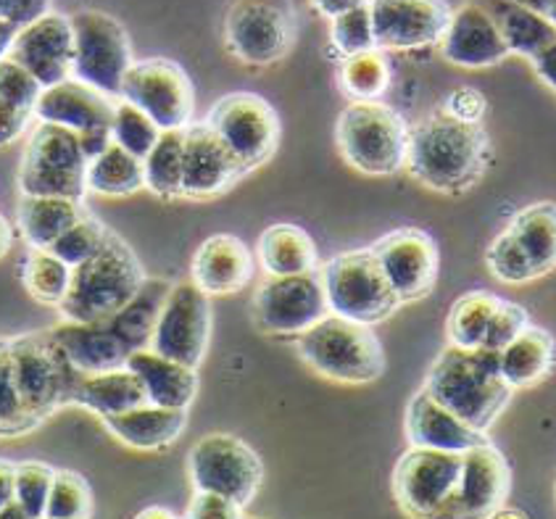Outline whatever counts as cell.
Returning a JSON list of instances; mask_svg holds the SVG:
<instances>
[{"label": "cell", "mask_w": 556, "mask_h": 519, "mask_svg": "<svg viewBox=\"0 0 556 519\" xmlns=\"http://www.w3.org/2000/svg\"><path fill=\"white\" fill-rule=\"evenodd\" d=\"M491 143L480 125L456 119L446 109L409 129L406 166L412 177L438 193H465L483 177Z\"/></svg>", "instance_id": "obj_1"}, {"label": "cell", "mask_w": 556, "mask_h": 519, "mask_svg": "<svg viewBox=\"0 0 556 519\" xmlns=\"http://www.w3.org/2000/svg\"><path fill=\"white\" fill-rule=\"evenodd\" d=\"M425 391L469 428L485 432L506 409L515 388L504 380L496 351L448 345L430 367Z\"/></svg>", "instance_id": "obj_2"}, {"label": "cell", "mask_w": 556, "mask_h": 519, "mask_svg": "<svg viewBox=\"0 0 556 519\" xmlns=\"http://www.w3.org/2000/svg\"><path fill=\"white\" fill-rule=\"evenodd\" d=\"M0 367L14 375L29 430L46 422L61 406L74 404L79 382L88 377L74 367L70 354L55 341L51 330L5 341Z\"/></svg>", "instance_id": "obj_3"}, {"label": "cell", "mask_w": 556, "mask_h": 519, "mask_svg": "<svg viewBox=\"0 0 556 519\" xmlns=\"http://www.w3.org/2000/svg\"><path fill=\"white\" fill-rule=\"evenodd\" d=\"M143 282L138 256L119 235L109 232L103 249L74 267L72 288L59 312L72 322H106L138 295Z\"/></svg>", "instance_id": "obj_4"}, {"label": "cell", "mask_w": 556, "mask_h": 519, "mask_svg": "<svg viewBox=\"0 0 556 519\" xmlns=\"http://www.w3.org/2000/svg\"><path fill=\"white\" fill-rule=\"evenodd\" d=\"M299 351L317 375L349 385L380 380L386 372V351L372 325L327 314L301 336Z\"/></svg>", "instance_id": "obj_5"}, {"label": "cell", "mask_w": 556, "mask_h": 519, "mask_svg": "<svg viewBox=\"0 0 556 519\" xmlns=\"http://www.w3.org/2000/svg\"><path fill=\"white\" fill-rule=\"evenodd\" d=\"M338 148L362 175H393L406 164L409 129L391 106L380 101H354L338 116Z\"/></svg>", "instance_id": "obj_6"}, {"label": "cell", "mask_w": 556, "mask_h": 519, "mask_svg": "<svg viewBox=\"0 0 556 519\" xmlns=\"http://www.w3.org/2000/svg\"><path fill=\"white\" fill-rule=\"evenodd\" d=\"M90 159L74 129L40 122L18 166L24 195H66L83 201L88 190Z\"/></svg>", "instance_id": "obj_7"}, {"label": "cell", "mask_w": 556, "mask_h": 519, "mask_svg": "<svg viewBox=\"0 0 556 519\" xmlns=\"http://www.w3.org/2000/svg\"><path fill=\"white\" fill-rule=\"evenodd\" d=\"M323 277L332 314L375 325L391 317L401 306L399 293L372 249L338 253L325 264Z\"/></svg>", "instance_id": "obj_8"}, {"label": "cell", "mask_w": 556, "mask_h": 519, "mask_svg": "<svg viewBox=\"0 0 556 519\" xmlns=\"http://www.w3.org/2000/svg\"><path fill=\"white\" fill-rule=\"evenodd\" d=\"M462 461L459 451L412 446L393 469L395 502L414 517L456 515Z\"/></svg>", "instance_id": "obj_9"}, {"label": "cell", "mask_w": 556, "mask_h": 519, "mask_svg": "<svg viewBox=\"0 0 556 519\" xmlns=\"http://www.w3.org/2000/svg\"><path fill=\"white\" fill-rule=\"evenodd\" d=\"M299 16L290 0H235L225 22V40L235 59L271 66L290 53Z\"/></svg>", "instance_id": "obj_10"}, {"label": "cell", "mask_w": 556, "mask_h": 519, "mask_svg": "<svg viewBox=\"0 0 556 519\" xmlns=\"http://www.w3.org/2000/svg\"><path fill=\"white\" fill-rule=\"evenodd\" d=\"M72 27L74 79H83L111 98H122V85L135 64L125 27L103 11H79L72 16Z\"/></svg>", "instance_id": "obj_11"}, {"label": "cell", "mask_w": 556, "mask_h": 519, "mask_svg": "<svg viewBox=\"0 0 556 519\" xmlns=\"http://www.w3.org/2000/svg\"><path fill=\"white\" fill-rule=\"evenodd\" d=\"M188 469L195 491L222 493L240 506L251 504L264 478V465L256 451L227 432L201 438L190 451Z\"/></svg>", "instance_id": "obj_12"}, {"label": "cell", "mask_w": 556, "mask_h": 519, "mask_svg": "<svg viewBox=\"0 0 556 519\" xmlns=\"http://www.w3.org/2000/svg\"><path fill=\"white\" fill-rule=\"evenodd\" d=\"M256 322L271 336H304L330 312L325 277L319 269L301 275H269L253 301Z\"/></svg>", "instance_id": "obj_13"}, {"label": "cell", "mask_w": 556, "mask_h": 519, "mask_svg": "<svg viewBox=\"0 0 556 519\" xmlns=\"http://www.w3.org/2000/svg\"><path fill=\"white\" fill-rule=\"evenodd\" d=\"M206 125H212L222 135V140L232 148L235 156L249 172L269 162L280 143L277 111L269 106L267 98L256 96V92L222 96L208 111Z\"/></svg>", "instance_id": "obj_14"}, {"label": "cell", "mask_w": 556, "mask_h": 519, "mask_svg": "<svg viewBox=\"0 0 556 519\" xmlns=\"http://www.w3.org/2000/svg\"><path fill=\"white\" fill-rule=\"evenodd\" d=\"M122 98L140 106L162 129L190 127L195 92L180 64L169 59H146L129 66Z\"/></svg>", "instance_id": "obj_15"}, {"label": "cell", "mask_w": 556, "mask_h": 519, "mask_svg": "<svg viewBox=\"0 0 556 519\" xmlns=\"http://www.w3.org/2000/svg\"><path fill=\"white\" fill-rule=\"evenodd\" d=\"M114 114L116 103L111 101V96L74 77L42 90L40 103H37V119L74 129L83 140L88 159H96L114 140V132H111Z\"/></svg>", "instance_id": "obj_16"}, {"label": "cell", "mask_w": 556, "mask_h": 519, "mask_svg": "<svg viewBox=\"0 0 556 519\" xmlns=\"http://www.w3.org/2000/svg\"><path fill=\"white\" fill-rule=\"evenodd\" d=\"M212 338V304L195 282H180L166 299L151 349L156 354L195 367L203 362Z\"/></svg>", "instance_id": "obj_17"}, {"label": "cell", "mask_w": 556, "mask_h": 519, "mask_svg": "<svg viewBox=\"0 0 556 519\" xmlns=\"http://www.w3.org/2000/svg\"><path fill=\"white\" fill-rule=\"evenodd\" d=\"M377 48L414 51L441 46L451 18L446 0H369Z\"/></svg>", "instance_id": "obj_18"}, {"label": "cell", "mask_w": 556, "mask_h": 519, "mask_svg": "<svg viewBox=\"0 0 556 519\" xmlns=\"http://www.w3.org/2000/svg\"><path fill=\"white\" fill-rule=\"evenodd\" d=\"M377 262L386 269L388 280L404 301H417L435 288L441 256H438L435 240L417 227L388 232L372 245Z\"/></svg>", "instance_id": "obj_19"}, {"label": "cell", "mask_w": 556, "mask_h": 519, "mask_svg": "<svg viewBox=\"0 0 556 519\" xmlns=\"http://www.w3.org/2000/svg\"><path fill=\"white\" fill-rule=\"evenodd\" d=\"M5 59L16 61L42 83V88L74 77V27L64 14L40 16L14 37Z\"/></svg>", "instance_id": "obj_20"}, {"label": "cell", "mask_w": 556, "mask_h": 519, "mask_svg": "<svg viewBox=\"0 0 556 519\" xmlns=\"http://www.w3.org/2000/svg\"><path fill=\"white\" fill-rule=\"evenodd\" d=\"M245 166L232 153V148L222 140L212 125L185 127V175L182 195L188 198H212L230 190Z\"/></svg>", "instance_id": "obj_21"}, {"label": "cell", "mask_w": 556, "mask_h": 519, "mask_svg": "<svg viewBox=\"0 0 556 519\" xmlns=\"http://www.w3.org/2000/svg\"><path fill=\"white\" fill-rule=\"evenodd\" d=\"M511 469L506 456L491 441L465 451L462 480L456 491V517H491L506 502Z\"/></svg>", "instance_id": "obj_22"}, {"label": "cell", "mask_w": 556, "mask_h": 519, "mask_svg": "<svg viewBox=\"0 0 556 519\" xmlns=\"http://www.w3.org/2000/svg\"><path fill=\"white\" fill-rule=\"evenodd\" d=\"M441 51L451 64L465 69H485L511 53L498 24L480 3H467L456 11L441 40Z\"/></svg>", "instance_id": "obj_23"}, {"label": "cell", "mask_w": 556, "mask_h": 519, "mask_svg": "<svg viewBox=\"0 0 556 519\" xmlns=\"http://www.w3.org/2000/svg\"><path fill=\"white\" fill-rule=\"evenodd\" d=\"M253 277V253L235 235H212L193 256V282L208 295L240 293Z\"/></svg>", "instance_id": "obj_24"}, {"label": "cell", "mask_w": 556, "mask_h": 519, "mask_svg": "<svg viewBox=\"0 0 556 519\" xmlns=\"http://www.w3.org/2000/svg\"><path fill=\"white\" fill-rule=\"evenodd\" d=\"M406 438L412 446L459 451V454L488 441L485 432L469 428L465 419L456 417L425 388L414 395L409 412H406Z\"/></svg>", "instance_id": "obj_25"}, {"label": "cell", "mask_w": 556, "mask_h": 519, "mask_svg": "<svg viewBox=\"0 0 556 519\" xmlns=\"http://www.w3.org/2000/svg\"><path fill=\"white\" fill-rule=\"evenodd\" d=\"M51 332L55 341L64 345L74 367L85 375L127 367L129 356L135 354L109 322H72V319H66L64 325L51 327Z\"/></svg>", "instance_id": "obj_26"}, {"label": "cell", "mask_w": 556, "mask_h": 519, "mask_svg": "<svg viewBox=\"0 0 556 519\" xmlns=\"http://www.w3.org/2000/svg\"><path fill=\"white\" fill-rule=\"evenodd\" d=\"M127 367L143 377L151 404L169 406V409H188L193 404L198 393L195 367L166 358L153 349L135 351Z\"/></svg>", "instance_id": "obj_27"}, {"label": "cell", "mask_w": 556, "mask_h": 519, "mask_svg": "<svg viewBox=\"0 0 556 519\" xmlns=\"http://www.w3.org/2000/svg\"><path fill=\"white\" fill-rule=\"evenodd\" d=\"M106 428L127 446L140 451H153L169 446L182 435L188 425V409H169V406L146 404L125 414L103 417Z\"/></svg>", "instance_id": "obj_28"}, {"label": "cell", "mask_w": 556, "mask_h": 519, "mask_svg": "<svg viewBox=\"0 0 556 519\" xmlns=\"http://www.w3.org/2000/svg\"><path fill=\"white\" fill-rule=\"evenodd\" d=\"M83 201L66 195H24L18 201V225L33 249H51L66 230L85 219Z\"/></svg>", "instance_id": "obj_29"}, {"label": "cell", "mask_w": 556, "mask_h": 519, "mask_svg": "<svg viewBox=\"0 0 556 519\" xmlns=\"http://www.w3.org/2000/svg\"><path fill=\"white\" fill-rule=\"evenodd\" d=\"M42 90L46 88L33 72L3 55V64H0V143L9 145L22 138L29 119L37 116Z\"/></svg>", "instance_id": "obj_30"}, {"label": "cell", "mask_w": 556, "mask_h": 519, "mask_svg": "<svg viewBox=\"0 0 556 519\" xmlns=\"http://www.w3.org/2000/svg\"><path fill=\"white\" fill-rule=\"evenodd\" d=\"M74 404L101 414V417H111V414H125L129 409L151 404V398H148L143 377L132 372L129 367H122L111 369V372L85 377V380L79 382Z\"/></svg>", "instance_id": "obj_31"}, {"label": "cell", "mask_w": 556, "mask_h": 519, "mask_svg": "<svg viewBox=\"0 0 556 519\" xmlns=\"http://www.w3.org/2000/svg\"><path fill=\"white\" fill-rule=\"evenodd\" d=\"M498 364H502L504 380L511 388H530L556 367V341L543 327L528 325L498 354Z\"/></svg>", "instance_id": "obj_32"}, {"label": "cell", "mask_w": 556, "mask_h": 519, "mask_svg": "<svg viewBox=\"0 0 556 519\" xmlns=\"http://www.w3.org/2000/svg\"><path fill=\"white\" fill-rule=\"evenodd\" d=\"M488 14L498 24V33L504 35L511 53H520L533 59L548 42L556 40V27L541 11L515 3V0H483Z\"/></svg>", "instance_id": "obj_33"}, {"label": "cell", "mask_w": 556, "mask_h": 519, "mask_svg": "<svg viewBox=\"0 0 556 519\" xmlns=\"http://www.w3.org/2000/svg\"><path fill=\"white\" fill-rule=\"evenodd\" d=\"M172 288L175 286H169L166 280H146L143 288L138 290V295L119 314L106 319L116 330V336L132 351L151 349L153 332H156L159 317H162Z\"/></svg>", "instance_id": "obj_34"}, {"label": "cell", "mask_w": 556, "mask_h": 519, "mask_svg": "<svg viewBox=\"0 0 556 519\" xmlns=\"http://www.w3.org/2000/svg\"><path fill=\"white\" fill-rule=\"evenodd\" d=\"M258 258L267 275H301L317 269V245L295 225H271L258 238Z\"/></svg>", "instance_id": "obj_35"}, {"label": "cell", "mask_w": 556, "mask_h": 519, "mask_svg": "<svg viewBox=\"0 0 556 519\" xmlns=\"http://www.w3.org/2000/svg\"><path fill=\"white\" fill-rule=\"evenodd\" d=\"M509 230L520 240L539 277L556 269V203H530L511 219Z\"/></svg>", "instance_id": "obj_36"}, {"label": "cell", "mask_w": 556, "mask_h": 519, "mask_svg": "<svg viewBox=\"0 0 556 519\" xmlns=\"http://www.w3.org/2000/svg\"><path fill=\"white\" fill-rule=\"evenodd\" d=\"M146 185V162L116 140L103 148L88 166V190L98 195H129Z\"/></svg>", "instance_id": "obj_37"}, {"label": "cell", "mask_w": 556, "mask_h": 519, "mask_svg": "<svg viewBox=\"0 0 556 519\" xmlns=\"http://www.w3.org/2000/svg\"><path fill=\"white\" fill-rule=\"evenodd\" d=\"M498 301L493 293L485 290H472L465 293L448 314V341L451 345H462V349H483L488 336V327L493 322Z\"/></svg>", "instance_id": "obj_38"}, {"label": "cell", "mask_w": 556, "mask_h": 519, "mask_svg": "<svg viewBox=\"0 0 556 519\" xmlns=\"http://www.w3.org/2000/svg\"><path fill=\"white\" fill-rule=\"evenodd\" d=\"M185 129H162V138L146 159V185L162 198L182 195Z\"/></svg>", "instance_id": "obj_39"}, {"label": "cell", "mask_w": 556, "mask_h": 519, "mask_svg": "<svg viewBox=\"0 0 556 519\" xmlns=\"http://www.w3.org/2000/svg\"><path fill=\"white\" fill-rule=\"evenodd\" d=\"M72 275L74 267H70L59 253L51 249H33L27 256V267H24V286L40 304L61 306L72 288Z\"/></svg>", "instance_id": "obj_40"}, {"label": "cell", "mask_w": 556, "mask_h": 519, "mask_svg": "<svg viewBox=\"0 0 556 519\" xmlns=\"http://www.w3.org/2000/svg\"><path fill=\"white\" fill-rule=\"evenodd\" d=\"M343 90L356 101H377L391 83V66L377 48L349 55L341 69Z\"/></svg>", "instance_id": "obj_41"}, {"label": "cell", "mask_w": 556, "mask_h": 519, "mask_svg": "<svg viewBox=\"0 0 556 519\" xmlns=\"http://www.w3.org/2000/svg\"><path fill=\"white\" fill-rule=\"evenodd\" d=\"M111 132H114L116 143L127 148V151L135 153L138 159H143V162L148 159V153L153 151V145L159 143V138H162V127H159L143 109L125 101V98L116 103L114 127H111Z\"/></svg>", "instance_id": "obj_42"}, {"label": "cell", "mask_w": 556, "mask_h": 519, "mask_svg": "<svg viewBox=\"0 0 556 519\" xmlns=\"http://www.w3.org/2000/svg\"><path fill=\"white\" fill-rule=\"evenodd\" d=\"M485 262L488 269L493 271V277L502 282H509V286H522V282L539 280V271L530 264L528 253L522 251L520 240L515 238V232L509 227L493 240L491 249L485 253Z\"/></svg>", "instance_id": "obj_43"}, {"label": "cell", "mask_w": 556, "mask_h": 519, "mask_svg": "<svg viewBox=\"0 0 556 519\" xmlns=\"http://www.w3.org/2000/svg\"><path fill=\"white\" fill-rule=\"evenodd\" d=\"M92 515V491L88 480L72 469L55 472L46 517L51 519H85Z\"/></svg>", "instance_id": "obj_44"}, {"label": "cell", "mask_w": 556, "mask_h": 519, "mask_svg": "<svg viewBox=\"0 0 556 519\" xmlns=\"http://www.w3.org/2000/svg\"><path fill=\"white\" fill-rule=\"evenodd\" d=\"M330 40H332V46H336L338 51L345 55V59H349V55L372 51V48H377L369 3L359 5V9H354V11H345V14L332 18Z\"/></svg>", "instance_id": "obj_45"}, {"label": "cell", "mask_w": 556, "mask_h": 519, "mask_svg": "<svg viewBox=\"0 0 556 519\" xmlns=\"http://www.w3.org/2000/svg\"><path fill=\"white\" fill-rule=\"evenodd\" d=\"M106 238H109L106 227L88 214L85 219H79L72 230L61 235V238L51 245V251L59 253L70 267H79V264H85L88 258H92L103 249Z\"/></svg>", "instance_id": "obj_46"}, {"label": "cell", "mask_w": 556, "mask_h": 519, "mask_svg": "<svg viewBox=\"0 0 556 519\" xmlns=\"http://www.w3.org/2000/svg\"><path fill=\"white\" fill-rule=\"evenodd\" d=\"M55 472L42 461H18L16 465V498L27 509L29 519L46 517Z\"/></svg>", "instance_id": "obj_47"}, {"label": "cell", "mask_w": 556, "mask_h": 519, "mask_svg": "<svg viewBox=\"0 0 556 519\" xmlns=\"http://www.w3.org/2000/svg\"><path fill=\"white\" fill-rule=\"evenodd\" d=\"M46 14H51V0H0V40H3V53L9 51L14 37L24 27H29V24Z\"/></svg>", "instance_id": "obj_48"}, {"label": "cell", "mask_w": 556, "mask_h": 519, "mask_svg": "<svg viewBox=\"0 0 556 519\" xmlns=\"http://www.w3.org/2000/svg\"><path fill=\"white\" fill-rule=\"evenodd\" d=\"M528 325H530L528 312H525L520 304H511V301H498L496 314H493V322H491V327H488L483 349L502 354L506 345L515 341V338L520 336Z\"/></svg>", "instance_id": "obj_49"}, {"label": "cell", "mask_w": 556, "mask_h": 519, "mask_svg": "<svg viewBox=\"0 0 556 519\" xmlns=\"http://www.w3.org/2000/svg\"><path fill=\"white\" fill-rule=\"evenodd\" d=\"M185 515L190 519H240L243 517V506L232 502V498L222 496V493L195 491V498L190 502Z\"/></svg>", "instance_id": "obj_50"}, {"label": "cell", "mask_w": 556, "mask_h": 519, "mask_svg": "<svg viewBox=\"0 0 556 519\" xmlns=\"http://www.w3.org/2000/svg\"><path fill=\"white\" fill-rule=\"evenodd\" d=\"M485 98H483V92L480 90H475V88H459V90H454L448 96V101H446V109L451 116H456V119H462V122H469V125H480V119H483V114H485Z\"/></svg>", "instance_id": "obj_51"}, {"label": "cell", "mask_w": 556, "mask_h": 519, "mask_svg": "<svg viewBox=\"0 0 556 519\" xmlns=\"http://www.w3.org/2000/svg\"><path fill=\"white\" fill-rule=\"evenodd\" d=\"M530 61H533L535 72H539V77L543 79V83H546L548 88L556 90V40L548 42V46L543 48L541 53H535Z\"/></svg>", "instance_id": "obj_52"}, {"label": "cell", "mask_w": 556, "mask_h": 519, "mask_svg": "<svg viewBox=\"0 0 556 519\" xmlns=\"http://www.w3.org/2000/svg\"><path fill=\"white\" fill-rule=\"evenodd\" d=\"M369 0H312L314 9L319 11V14L327 16V18H336L345 14V11H354L359 9V5H367Z\"/></svg>", "instance_id": "obj_53"}, {"label": "cell", "mask_w": 556, "mask_h": 519, "mask_svg": "<svg viewBox=\"0 0 556 519\" xmlns=\"http://www.w3.org/2000/svg\"><path fill=\"white\" fill-rule=\"evenodd\" d=\"M0 480H3V485H0V504H9L16 498V465L14 461H3V467H0Z\"/></svg>", "instance_id": "obj_54"}, {"label": "cell", "mask_w": 556, "mask_h": 519, "mask_svg": "<svg viewBox=\"0 0 556 519\" xmlns=\"http://www.w3.org/2000/svg\"><path fill=\"white\" fill-rule=\"evenodd\" d=\"M138 517H140V519H153V517H166V519H172V517H175V511L159 509V506H156V509H146V511H140Z\"/></svg>", "instance_id": "obj_55"}, {"label": "cell", "mask_w": 556, "mask_h": 519, "mask_svg": "<svg viewBox=\"0 0 556 519\" xmlns=\"http://www.w3.org/2000/svg\"><path fill=\"white\" fill-rule=\"evenodd\" d=\"M515 3H522V5H528V9H535V11H546V0H515Z\"/></svg>", "instance_id": "obj_56"}, {"label": "cell", "mask_w": 556, "mask_h": 519, "mask_svg": "<svg viewBox=\"0 0 556 519\" xmlns=\"http://www.w3.org/2000/svg\"><path fill=\"white\" fill-rule=\"evenodd\" d=\"M543 16H546L556 27V0H546V11H543Z\"/></svg>", "instance_id": "obj_57"}]
</instances>
